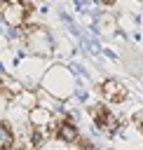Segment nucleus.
<instances>
[{"label":"nucleus","instance_id":"1","mask_svg":"<svg viewBox=\"0 0 143 150\" xmlns=\"http://www.w3.org/2000/svg\"><path fill=\"white\" fill-rule=\"evenodd\" d=\"M42 87H45V94H52L56 101L61 98H68L75 89V80L70 75L68 68L63 66H52L45 75H42Z\"/></svg>","mask_w":143,"mask_h":150},{"label":"nucleus","instance_id":"2","mask_svg":"<svg viewBox=\"0 0 143 150\" xmlns=\"http://www.w3.org/2000/svg\"><path fill=\"white\" fill-rule=\"evenodd\" d=\"M30 9H33V5L28 0H23V2H5L0 12H2L5 23H9L12 28H21V26H26Z\"/></svg>","mask_w":143,"mask_h":150},{"label":"nucleus","instance_id":"3","mask_svg":"<svg viewBox=\"0 0 143 150\" xmlns=\"http://www.w3.org/2000/svg\"><path fill=\"white\" fill-rule=\"evenodd\" d=\"M26 45H28L30 54H33V56H40V59L47 56L49 49H52V40H49V35H47L42 28H38V26L26 28Z\"/></svg>","mask_w":143,"mask_h":150},{"label":"nucleus","instance_id":"4","mask_svg":"<svg viewBox=\"0 0 143 150\" xmlns=\"http://www.w3.org/2000/svg\"><path fill=\"white\" fill-rule=\"evenodd\" d=\"M89 117H91V122L96 124V129L108 131V134L117 131V127H120L117 117L108 110V105H105V103H94V105L89 108Z\"/></svg>","mask_w":143,"mask_h":150},{"label":"nucleus","instance_id":"5","mask_svg":"<svg viewBox=\"0 0 143 150\" xmlns=\"http://www.w3.org/2000/svg\"><path fill=\"white\" fill-rule=\"evenodd\" d=\"M101 96H103L105 103H115V105H117V103H124V101H127L129 91H127V87H124L120 80L108 77V80L101 82Z\"/></svg>","mask_w":143,"mask_h":150},{"label":"nucleus","instance_id":"6","mask_svg":"<svg viewBox=\"0 0 143 150\" xmlns=\"http://www.w3.org/2000/svg\"><path fill=\"white\" fill-rule=\"evenodd\" d=\"M52 120H54L52 110H49V108H45L42 103H38L35 108H30V110H28L26 124H28V127H33V129H45V127H49V124H52Z\"/></svg>","mask_w":143,"mask_h":150},{"label":"nucleus","instance_id":"7","mask_svg":"<svg viewBox=\"0 0 143 150\" xmlns=\"http://www.w3.org/2000/svg\"><path fill=\"white\" fill-rule=\"evenodd\" d=\"M80 129H77V124H75V120H70V117H63L61 122H59V127H56V138L61 141V143H68V145H73V143H77L80 141Z\"/></svg>","mask_w":143,"mask_h":150},{"label":"nucleus","instance_id":"8","mask_svg":"<svg viewBox=\"0 0 143 150\" xmlns=\"http://www.w3.org/2000/svg\"><path fill=\"white\" fill-rule=\"evenodd\" d=\"M12 101H14V96L0 87V120H5V115L9 112V105H12Z\"/></svg>","mask_w":143,"mask_h":150},{"label":"nucleus","instance_id":"9","mask_svg":"<svg viewBox=\"0 0 143 150\" xmlns=\"http://www.w3.org/2000/svg\"><path fill=\"white\" fill-rule=\"evenodd\" d=\"M136 122H138V129H141V134H143V120H141V117H136Z\"/></svg>","mask_w":143,"mask_h":150},{"label":"nucleus","instance_id":"10","mask_svg":"<svg viewBox=\"0 0 143 150\" xmlns=\"http://www.w3.org/2000/svg\"><path fill=\"white\" fill-rule=\"evenodd\" d=\"M101 2H105V5H113V2H115V0H101Z\"/></svg>","mask_w":143,"mask_h":150},{"label":"nucleus","instance_id":"11","mask_svg":"<svg viewBox=\"0 0 143 150\" xmlns=\"http://www.w3.org/2000/svg\"><path fill=\"white\" fill-rule=\"evenodd\" d=\"M0 80H2V75H0Z\"/></svg>","mask_w":143,"mask_h":150}]
</instances>
